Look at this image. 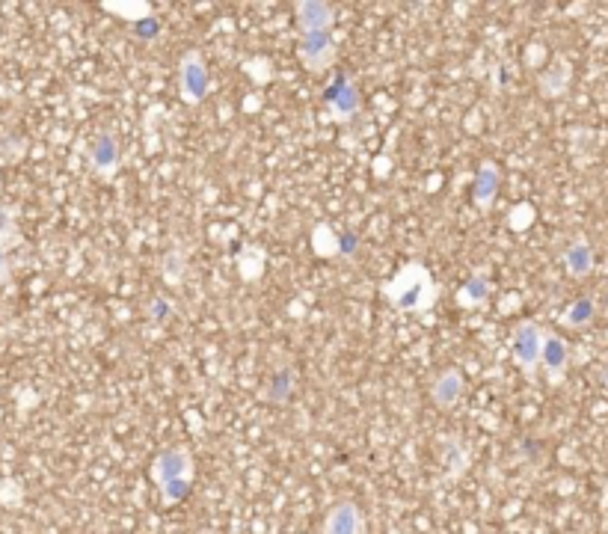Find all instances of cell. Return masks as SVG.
<instances>
[{"mask_svg":"<svg viewBox=\"0 0 608 534\" xmlns=\"http://www.w3.org/2000/svg\"><path fill=\"white\" fill-rule=\"evenodd\" d=\"M380 294L398 309V312H407V315H425L431 312L439 297V288L434 282V273L419 262H410L404 265L392 279H386L380 285Z\"/></svg>","mask_w":608,"mask_h":534,"instance_id":"6da1fadb","label":"cell"},{"mask_svg":"<svg viewBox=\"0 0 608 534\" xmlns=\"http://www.w3.org/2000/svg\"><path fill=\"white\" fill-rule=\"evenodd\" d=\"M152 481L161 490L164 505H175L187 496L193 481V457L187 448L173 445L152 460Z\"/></svg>","mask_w":608,"mask_h":534,"instance_id":"7a4b0ae2","label":"cell"},{"mask_svg":"<svg viewBox=\"0 0 608 534\" xmlns=\"http://www.w3.org/2000/svg\"><path fill=\"white\" fill-rule=\"evenodd\" d=\"M543 336H546V330L537 321H520L514 327V336H511V359L520 365L522 374L531 377V380H534V374L540 368Z\"/></svg>","mask_w":608,"mask_h":534,"instance_id":"3957f363","label":"cell"},{"mask_svg":"<svg viewBox=\"0 0 608 534\" xmlns=\"http://www.w3.org/2000/svg\"><path fill=\"white\" fill-rule=\"evenodd\" d=\"M208 89H211V75H208V66H205L202 54L187 51L181 57V63H178V95H181V101L196 107V104L205 101Z\"/></svg>","mask_w":608,"mask_h":534,"instance_id":"277c9868","label":"cell"},{"mask_svg":"<svg viewBox=\"0 0 608 534\" xmlns=\"http://www.w3.org/2000/svg\"><path fill=\"white\" fill-rule=\"evenodd\" d=\"M297 57L309 75H324L336 66L339 45H336L333 33H303L300 45H297Z\"/></svg>","mask_w":608,"mask_h":534,"instance_id":"5b68a950","label":"cell"},{"mask_svg":"<svg viewBox=\"0 0 608 534\" xmlns=\"http://www.w3.org/2000/svg\"><path fill=\"white\" fill-rule=\"evenodd\" d=\"M324 104H327V113L333 122H350L362 110V95L348 75H339L324 92Z\"/></svg>","mask_w":608,"mask_h":534,"instance_id":"8992f818","label":"cell"},{"mask_svg":"<svg viewBox=\"0 0 608 534\" xmlns=\"http://www.w3.org/2000/svg\"><path fill=\"white\" fill-rule=\"evenodd\" d=\"M89 170L98 178H113L119 173V164H122V146L116 140V134L110 131H101L87 152Z\"/></svg>","mask_w":608,"mask_h":534,"instance_id":"52a82bcc","label":"cell"},{"mask_svg":"<svg viewBox=\"0 0 608 534\" xmlns=\"http://www.w3.org/2000/svg\"><path fill=\"white\" fill-rule=\"evenodd\" d=\"M540 368L552 386H561L570 368V342L558 333L543 336V351H540Z\"/></svg>","mask_w":608,"mask_h":534,"instance_id":"ba28073f","label":"cell"},{"mask_svg":"<svg viewBox=\"0 0 608 534\" xmlns=\"http://www.w3.org/2000/svg\"><path fill=\"white\" fill-rule=\"evenodd\" d=\"M324 534H368L365 514L356 502H336L324 517Z\"/></svg>","mask_w":608,"mask_h":534,"instance_id":"9c48e42d","label":"cell"},{"mask_svg":"<svg viewBox=\"0 0 608 534\" xmlns=\"http://www.w3.org/2000/svg\"><path fill=\"white\" fill-rule=\"evenodd\" d=\"M294 15H297L300 36L303 33H330L333 21H336V9L324 0H300V3H294Z\"/></svg>","mask_w":608,"mask_h":534,"instance_id":"30bf717a","label":"cell"},{"mask_svg":"<svg viewBox=\"0 0 608 534\" xmlns=\"http://www.w3.org/2000/svg\"><path fill=\"white\" fill-rule=\"evenodd\" d=\"M499 187H502V170L499 164L493 161H481L475 181H472V202L478 211H490L496 196H499Z\"/></svg>","mask_w":608,"mask_h":534,"instance_id":"8fae6325","label":"cell"},{"mask_svg":"<svg viewBox=\"0 0 608 534\" xmlns=\"http://www.w3.org/2000/svg\"><path fill=\"white\" fill-rule=\"evenodd\" d=\"M463 392H466V380H463L460 368H445L431 386V398L439 410H454L460 404Z\"/></svg>","mask_w":608,"mask_h":534,"instance_id":"7c38bea8","label":"cell"},{"mask_svg":"<svg viewBox=\"0 0 608 534\" xmlns=\"http://www.w3.org/2000/svg\"><path fill=\"white\" fill-rule=\"evenodd\" d=\"M561 262H564V270H567L573 279H588V276L594 273V267H597V253H594L591 241L576 238V241L567 244Z\"/></svg>","mask_w":608,"mask_h":534,"instance_id":"4fadbf2b","label":"cell"},{"mask_svg":"<svg viewBox=\"0 0 608 534\" xmlns=\"http://www.w3.org/2000/svg\"><path fill=\"white\" fill-rule=\"evenodd\" d=\"M490 294H493V285H490V276L484 270H475L469 273V279L457 288V303L463 309H484L490 303Z\"/></svg>","mask_w":608,"mask_h":534,"instance_id":"5bb4252c","label":"cell"},{"mask_svg":"<svg viewBox=\"0 0 608 534\" xmlns=\"http://www.w3.org/2000/svg\"><path fill=\"white\" fill-rule=\"evenodd\" d=\"M597 312H600V306H597V297L585 294V297H576V300H573V303H570V306L564 309V315H561V324H564V327H570V330H582V327L594 324Z\"/></svg>","mask_w":608,"mask_h":534,"instance_id":"9a60e30c","label":"cell"},{"mask_svg":"<svg viewBox=\"0 0 608 534\" xmlns=\"http://www.w3.org/2000/svg\"><path fill=\"white\" fill-rule=\"evenodd\" d=\"M312 247H315V253L324 256V259H339V256H342V238H339L327 223H318V226H315Z\"/></svg>","mask_w":608,"mask_h":534,"instance_id":"2e32d148","label":"cell"},{"mask_svg":"<svg viewBox=\"0 0 608 534\" xmlns=\"http://www.w3.org/2000/svg\"><path fill=\"white\" fill-rule=\"evenodd\" d=\"M567 84H570V66H567V63H555V66L540 78V89H543V95H549V98L561 95V92L567 89Z\"/></svg>","mask_w":608,"mask_h":534,"instance_id":"e0dca14e","label":"cell"},{"mask_svg":"<svg viewBox=\"0 0 608 534\" xmlns=\"http://www.w3.org/2000/svg\"><path fill=\"white\" fill-rule=\"evenodd\" d=\"M294 383H297V380H294V371H291V368L273 374L270 389H267V398H270L273 404H288V398H291V392H294Z\"/></svg>","mask_w":608,"mask_h":534,"instance_id":"ac0fdd59","label":"cell"},{"mask_svg":"<svg viewBox=\"0 0 608 534\" xmlns=\"http://www.w3.org/2000/svg\"><path fill=\"white\" fill-rule=\"evenodd\" d=\"M107 12L119 15L128 24H137L143 18H152V3H104Z\"/></svg>","mask_w":608,"mask_h":534,"instance_id":"d6986e66","label":"cell"},{"mask_svg":"<svg viewBox=\"0 0 608 534\" xmlns=\"http://www.w3.org/2000/svg\"><path fill=\"white\" fill-rule=\"evenodd\" d=\"M12 244H18V226H15L12 211L0 205V247H6V250H9Z\"/></svg>","mask_w":608,"mask_h":534,"instance_id":"ffe728a7","label":"cell"},{"mask_svg":"<svg viewBox=\"0 0 608 534\" xmlns=\"http://www.w3.org/2000/svg\"><path fill=\"white\" fill-rule=\"evenodd\" d=\"M149 315H152V321H155V324H167V321H170V318L175 315L173 303H170L167 297H155V300H152V306H149Z\"/></svg>","mask_w":608,"mask_h":534,"instance_id":"44dd1931","label":"cell"},{"mask_svg":"<svg viewBox=\"0 0 608 534\" xmlns=\"http://www.w3.org/2000/svg\"><path fill=\"white\" fill-rule=\"evenodd\" d=\"M131 30H134L140 39H152V36L158 33V21H155V18H143V21L131 24Z\"/></svg>","mask_w":608,"mask_h":534,"instance_id":"7402d4cb","label":"cell"},{"mask_svg":"<svg viewBox=\"0 0 608 534\" xmlns=\"http://www.w3.org/2000/svg\"><path fill=\"white\" fill-rule=\"evenodd\" d=\"M9 276H12V270H9V259H6V247H0V285H6Z\"/></svg>","mask_w":608,"mask_h":534,"instance_id":"603a6c76","label":"cell"},{"mask_svg":"<svg viewBox=\"0 0 608 534\" xmlns=\"http://www.w3.org/2000/svg\"><path fill=\"white\" fill-rule=\"evenodd\" d=\"M600 383H603V386H606V389H608V365H606V368H603V371H600Z\"/></svg>","mask_w":608,"mask_h":534,"instance_id":"cb8c5ba5","label":"cell"},{"mask_svg":"<svg viewBox=\"0 0 608 534\" xmlns=\"http://www.w3.org/2000/svg\"><path fill=\"white\" fill-rule=\"evenodd\" d=\"M603 306L608 309V285H606V291H603Z\"/></svg>","mask_w":608,"mask_h":534,"instance_id":"d4e9b609","label":"cell"}]
</instances>
